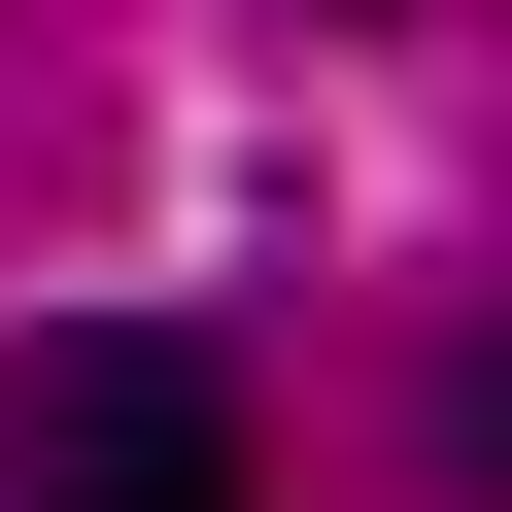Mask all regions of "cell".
I'll return each mask as SVG.
<instances>
[{"instance_id": "obj_1", "label": "cell", "mask_w": 512, "mask_h": 512, "mask_svg": "<svg viewBox=\"0 0 512 512\" xmlns=\"http://www.w3.org/2000/svg\"><path fill=\"white\" fill-rule=\"evenodd\" d=\"M35 512H239V376L205 342H35Z\"/></svg>"}, {"instance_id": "obj_2", "label": "cell", "mask_w": 512, "mask_h": 512, "mask_svg": "<svg viewBox=\"0 0 512 512\" xmlns=\"http://www.w3.org/2000/svg\"><path fill=\"white\" fill-rule=\"evenodd\" d=\"M444 478H478V512H512V308H478V342H444Z\"/></svg>"}]
</instances>
